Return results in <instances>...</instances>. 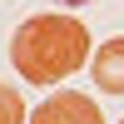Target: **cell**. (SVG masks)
<instances>
[{
  "mask_svg": "<svg viewBox=\"0 0 124 124\" xmlns=\"http://www.w3.org/2000/svg\"><path fill=\"white\" fill-rule=\"evenodd\" d=\"M119 124H124V119H119Z\"/></svg>",
  "mask_w": 124,
  "mask_h": 124,
  "instance_id": "cell-6",
  "label": "cell"
},
{
  "mask_svg": "<svg viewBox=\"0 0 124 124\" xmlns=\"http://www.w3.org/2000/svg\"><path fill=\"white\" fill-rule=\"evenodd\" d=\"M25 124H104V114H99V104L89 94L60 89V94H50L35 114H25Z\"/></svg>",
  "mask_w": 124,
  "mask_h": 124,
  "instance_id": "cell-2",
  "label": "cell"
},
{
  "mask_svg": "<svg viewBox=\"0 0 124 124\" xmlns=\"http://www.w3.org/2000/svg\"><path fill=\"white\" fill-rule=\"evenodd\" d=\"M0 124H25V94L15 85H0Z\"/></svg>",
  "mask_w": 124,
  "mask_h": 124,
  "instance_id": "cell-4",
  "label": "cell"
},
{
  "mask_svg": "<svg viewBox=\"0 0 124 124\" xmlns=\"http://www.w3.org/2000/svg\"><path fill=\"white\" fill-rule=\"evenodd\" d=\"M89 60V30L65 10H45L15 25L10 35V65L30 85H60Z\"/></svg>",
  "mask_w": 124,
  "mask_h": 124,
  "instance_id": "cell-1",
  "label": "cell"
},
{
  "mask_svg": "<svg viewBox=\"0 0 124 124\" xmlns=\"http://www.w3.org/2000/svg\"><path fill=\"white\" fill-rule=\"evenodd\" d=\"M60 5H70V10H75V5H94V0H60Z\"/></svg>",
  "mask_w": 124,
  "mask_h": 124,
  "instance_id": "cell-5",
  "label": "cell"
},
{
  "mask_svg": "<svg viewBox=\"0 0 124 124\" xmlns=\"http://www.w3.org/2000/svg\"><path fill=\"white\" fill-rule=\"evenodd\" d=\"M89 75L104 94H124V35L104 40V45L89 55Z\"/></svg>",
  "mask_w": 124,
  "mask_h": 124,
  "instance_id": "cell-3",
  "label": "cell"
}]
</instances>
